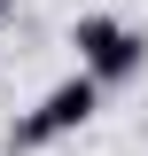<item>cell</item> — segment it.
I'll use <instances>...</instances> for the list:
<instances>
[{"label": "cell", "instance_id": "cell-1", "mask_svg": "<svg viewBox=\"0 0 148 156\" xmlns=\"http://www.w3.org/2000/svg\"><path fill=\"white\" fill-rule=\"evenodd\" d=\"M93 109H101V86H93V70H70V78H55V86L39 94V109H31V117H16V125H8V148H16V156H31V148H47V140L78 133Z\"/></svg>", "mask_w": 148, "mask_h": 156}, {"label": "cell", "instance_id": "cell-2", "mask_svg": "<svg viewBox=\"0 0 148 156\" xmlns=\"http://www.w3.org/2000/svg\"><path fill=\"white\" fill-rule=\"evenodd\" d=\"M70 47H78V62L93 70V86H125V78L148 70V39L125 31L117 16H78L70 23Z\"/></svg>", "mask_w": 148, "mask_h": 156}]
</instances>
